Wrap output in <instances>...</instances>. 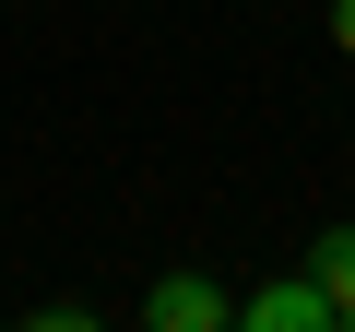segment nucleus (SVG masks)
<instances>
[{"label":"nucleus","mask_w":355,"mask_h":332,"mask_svg":"<svg viewBox=\"0 0 355 332\" xmlns=\"http://www.w3.org/2000/svg\"><path fill=\"white\" fill-rule=\"evenodd\" d=\"M237 332H343V320H331L320 273L296 261V273H272V285H249V297H237Z\"/></svg>","instance_id":"1"},{"label":"nucleus","mask_w":355,"mask_h":332,"mask_svg":"<svg viewBox=\"0 0 355 332\" xmlns=\"http://www.w3.org/2000/svg\"><path fill=\"white\" fill-rule=\"evenodd\" d=\"M331 48H343V60H355V0H331Z\"/></svg>","instance_id":"4"},{"label":"nucleus","mask_w":355,"mask_h":332,"mask_svg":"<svg viewBox=\"0 0 355 332\" xmlns=\"http://www.w3.org/2000/svg\"><path fill=\"white\" fill-rule=\"evenodd\" d=\"M142 320H154V332H225V320H237V297H225L214 273H166V285L142 297Z\"/></svg>","instance_id":"2"},{"label":"nucleus","mask_w":355,"mask_h":332,"mask_svg":"<svg viewBox=\"0 0 355 332\" xmlns=\"http://www.w3.org/2000/svg\"><path fill=\"white\" fill-rule=\"evenodd\" d=\"M308 273H320V297H331V320L355 332V226H320V238H308Z\"/></svg>","instance_id":"3"}]
</instances>
